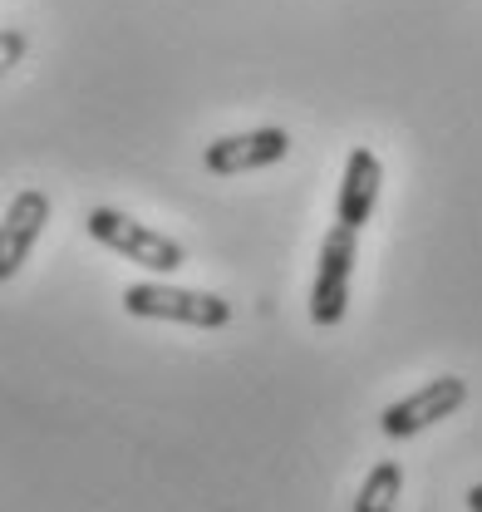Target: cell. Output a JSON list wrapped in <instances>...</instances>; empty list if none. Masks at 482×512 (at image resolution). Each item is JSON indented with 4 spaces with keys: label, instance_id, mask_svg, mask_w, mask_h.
Here are the masks:
<instances>
[{
    "label": "cell",
    "instance_id": "5b68a950",
    "mask_svg": "<svg viewBox=\"0 0 482 512\" xmlns=\"http://www.w3.org/2000/svg\"><path fill=\"white\" fill-rule=\"evenodd\" d=\"M291 153V133L286 128H251V133H227L217 143H207L202 153V168L217 173V178H237V173H256V168H271Z\"/></svg>",
    "mask_w": 482,
    "mask_h": 512
},
{
    "label": "cell",
    "instance_id": "52a82bcc",
    "mask_svg": "<svg viewBox=\"0 0 482 512\" xmlns=\"http://www.w3.org/2000/svg\"><path fill=\"white\" fill-rule=\"evenodd\" d=\"M379 188H384V163L369 148H355L345 158V178H340V197H335V222L360 232L364 222L374 217V207H379Z\"/></svg>",
    "mask_w": 482,
    "mask_h": 512
},
{
    "label": "cell",
    "instance_id": "7a4b0ae2",
    "mask_svg": "<svg viewBox=\"0 0 482 512\" xmlns=\"http://www.w3.org/2000/svg\"><path fill=\"white\" fill-rule=\"evenodd\" d=\"M123 311L138 320H173V325H192V330H222L232 320V306L212 291H187V286H168V281H133L123 291Z\"/></svg>",
    "mask_w": 482,
    "mask_h": 512
},
{
    "label": "cell",
    "instance_id": "6da1fadb",
    "mask_svg": "<svg viewBox=\"0 0 482 512\" xmlns=\"http://www.w3.org/2000/svg\"><path fill=\"white\" fill-rule=\"evenodd\" d=\"M84 227H89V237H94L99 247L119 252L123 261H133V266H143V271L173 276L178 266H187L182 242H173L168 232H158V227H148V222H133L119 207H89Z\"/></svg>",
    "mask_w": 482,
    "mask_h": 512
},
{
    "label": "cell",
    "instance_id": "8992f818",
    "mask_svg": "<svg viewBox=\"0 0 482 512\" xmlns=\"http://www.w3.org/2000/svg\"><path fill=\"white\" fill-rule=\"evenodd\" d=\"M45 222H50V197L40 188L15 192V202H10L5 217H0V281H10V276L30 261L40 232H45Z\"/></svg>",
    "mask_w": 482,
    "mask_h": 512
},
{
    "label": "cell",
    "instance_id": "ba28073f",
    "mask_svg": "<svg viewBox=\"0 0 482 512\" xmlns=\"http://www.w3.org/2000/svg\"><path fill=\"white\" fill-rule=\"evenodd\" d=\"M399 493H404V468L394 458H379L369 468V478L360 483V498H355V512H394L399 508Z\"/></svg>",
    "mask_w": 482,
    "mask_h": 512
},
{
    "label": "cell",
    "instance_id": "3957f363",
    "mask_svg": "<svg viewBox=\"0 0 482 512\" xmlns=\"http://www.w3.org/2000/svg\"><path fill=\"white\" fill-rule=\"evenodd\" d=\"M355 252H360V232L335 222L320 242V266H315V286H310V320L320 330L340 325L350 311V276H355Z\"/></svg>",
    "mask_w": 482,
    "mask_h": 512
},
{
    "label": "cell",
    "instance_id": "277c9868",
    "mask_svg": "<svg viewBox=\"0 0 482 512\" xmlns=\"http://www.w3.org/2000/svg\"><path fill=\"white\" fill-rule=\"evenodd\" d=\"M463 404H468V380L438 375V380H428L423 389H414V394L394 399V404L379 414V429H384V439H414V434H423L428 424L453 419Z\"/></svg>",
    "mask_w": 482,
    "mask_h": 512
},
{
    "label": "cell",
    "instance_id": "30bf717a",
    "mask_svg": "<svg viewBox=\"0 0 482 512\" xmlns=\"http://www.w3.org/2000/svg\"><path fill=\"white\" fill-rule=\"evenodd\" d=\"M468 512H482V483H473V488H468Z\"/></svg>",
    "mask_w": 482,
    "mask_h": 512
},
{
    "label": "cell",
    "instance_id": "9c48e42d",
    "mask_svg": "<svg viewBox=\"0 0 482 512\" xmlns=\"http://www.w3.org/2000/svg\"><path fill=\"white\" fill-rule=\"evenodd\" d=\"M25 50H30V40H25L20 30H0V79L25 60Z\"/></svg>",
    "mask_w": 482,
    "mask_h": 512
}]
</instances>
